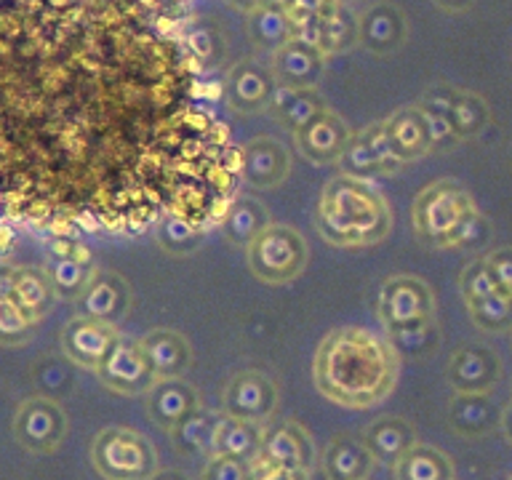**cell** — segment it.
<instances>
[{"mask_svg":"<svg viewBox=\"0 0 512 480\" xmlns=\"http://www.w3.org/2000/svg\"><path fill=\"white\" fill-rule=\"evenodd\" d=\"M315 384L344 406H371L395 384V350L366 328H339L315 352Z\"/></svg>","mask_w":512,"mask_h":480,"instance_id":"1","label":"cell"},{"mask_svg":"<svg viewBox=\"0 0 512 480\" xmlns=\"http://www.w3.org/2000/svg\"><path fill=\"white\" fill-rule=\"evenodd\" d=\"M315 222L334 246H368L390 230V208L368 182L339 176L320 195Z\"/></svg>","mask_w":512,"mask_h":480,"instance_id":"2","label":"cell"},{"mask_svg":"<svg viewBox=\"0 0 512 480\" xmlns=\"http://www.w3.org/2000/svg\"><path fill=\"white\" fill-rule=\"evenodd\" d=\"M248 264L256 278L264 283H288L307 264V243L294 227L270 224L248 246Z\"/></svg>","mask_w":512,"mask_h":480,"instance_id":"3","label":"cell"},{"mask_svg":"<svg viewBox=\"0 0 512 480\" xmlns=\"http://www.w3.org/2000/svg\"><path fill=\"white\" fill-rule=\"evenodd\" d=\"M475 211L472 198L464 187L446 179L430 184L414 203V227L419 238L432 246H446L456 224Z\"/></svg>","mask_w":512,"mask_h":480,"instance_id":"4","label":"cell"},{"mask_svg":"<svg viewBox=\"0 0 512 480\" xmlns=\"http://www.w3.org/2000/svg\"><path fill=\"white\" fill-rule=\"evenodd\" d=\"M94 462L110 480H142L152 472L155 456L142 435L107 430L94 443Z\"/></svg>","mask_w":512,"mask_h":480,"instance_id":"5","label":"cell"},{"mask_svg":"<svg viewBox=\"0 0 512 480\" xmlns=\"http://www.w3.org/2000/svg\"><path fill=\"white\" fill-rule=\"evenodd\" d=\"M379 318L390 328H406L435 318V296L430 286L411 275L390 278L379 294Z\"/></svg>","mask_w":512,"mask_h":480,"instance_id":"6","label":"cell"},{"mask_svg":"<svg viewBox=\"0 0 512 480\" xmlns=\"http://www.w3.org/2000/svg\"><path fill=\"white\" fill-rule=\"evenodd\" d=\"M96 371H99L104 384H110L112 390L126 392V395L152 390L158 382V376L152 374L142 342H134V339H118Z\"/></svg>","mask_w":512,"mask_h":480,"instance_id":"7","label":"cell"},{"mask_svg":"<svg viewBox=\"0 0 512 480\" xmlns=\"http://www.w3.org/2000/svg\"><path fill=\"white\" fill-rule=\"evenodd\" d=\"M278 392L275 384L270 382V376H264L262 371H243L235 374L227 384L224 392V408L230 411L235 419H262L275 408Z\"/></svg>","mask_w":512,"mask_h":480,"instance_id":"8","label":"cell"},{"mask_svg":"<svg viewBox=\"0 0 512 480\" xmlns=\"http://www.w3.org/2000/svg\"><path fill=\"white\" fill-rule=\"evenodd\" d=\"M358 43L371 54H395L406 40V16L392 3H374L358 19Z\"/></svg>","mask_w":512,"mask_h":480,"instance_id":"9","label":"cell"},{"mask_svg":"<svg viewBox=\"0 0 512 480\" xmlns=\"http://www.w3.org/2000/svg\"><path fill=\"white\" fill-rule=\"evenodd\" d=\"M275 91H278V80L272 70L256 62H240L230 70L224 94L232 110L256 112L272 102Z\"/></svg>","mask_w":512,"mask_h":480,"instance_id":"10","label":"cell"},{"mask_svg":"<svg viewBox=\"0 0 512 480\" xmlns=\"http://www.w3.org/2000/svg\"><path fill=\"white\" fill-rule=\"evenodd\" d=\"M448 379L459 392H486L499 379V358L486 344H464L448 360Z\"/></svg>","mask_w":512,"mask_h":480,"instance_id":"11","label":"cell"},{"mask_svg":"<svg viewBox=\"0 0 512 480\" xmlns=\"http://www.w3.org/2000/svg\"><path fill=\"white\" fill-rule=\"evenodd\" d=\"M323 51L302 40H288L286 46L275 51L272 75L280 88H315L323 75Z\"/></svg>","mask_w":512,"mask_h":480,"instance_id":"12","label":"cell"},{"mask_svg":"<svg viewBox=\"0 0 512 480\" xmlns=\"http://www.w3.org/2000/svg\"><path fill=\"white\" fill-rule=\"evenodd\" d=\"M350 136V128L336 112L323 110L302 131H296V144L304 158L315 160V163H331V160H339Z\"/></svg>","mask_w":512,"mask_h":480,"instance_id":"13","label":"cell"},{"mask_svg":"<svg viewBox=\"0 0 512 480\" xmlns=\"http://www.w3.org/2000/svg\"><path fill=\"white\" fill-rule=\"evenodd\" d=\"M118 339V331L110 323L80 318L64 331V350L70 352V358L78 360L80 366L99 368Z\"/></svg>","mask_w":512,"mask_h":480,"instance_id":"14","label":"cell"},{"mask_svg":"<svg viewBox=\"0 0 512 480\" xmlns=\"http://www.w3.org/2000/svg\"><path fill=\"white\" fill-rule=\"evenodd\" d=\"M128 304H131V291L128 283L115 272H99L88 280L80 307L83 315L91 320H102V323H115L126 315Z\"/></svg>","mask_w":512,"mask_h":480,"instance_id":"15","label":"cell"},{"mask_svg":"<svg viewBox=\"0 0 512 480\" xmlns=\"http://www.w3.org/2000/svg\"><path fill=\"white\" fill-rule=\"evenodd\" d=\"M288 150L275 139H254L243 150V179L251 187H275L288 176Z\"/></svg>","mask_w":512,"mask_h":480,"instance_id":"16","label":"cell"},{"mask_svg":"<svg viewBox=\"0 0 512 480\" xmlns=\"http://www.w3.org/2000/svg\"><path fill=\"white\" fill-rule=\"evenodd\" d=\"M64 432L62 411L48 403V400H32L19 411L16 419V435L24 446L35 448V451H48L59 443Z\"/></svg>","mask_w":512,"mask_h":480,"instance_id":"17","label":"cell"},{"mask_svg":"<svg viewBox=\"0 0 512 480\" xmlns=\"http://www.w3.org/2000/svg\"><path fill=\"white\" fill-rule=\"evenodd\" d=\"M142 347L150 360L152 374L160 379H179L187 371L192 358V350L187 339L179 331L171 328H160V331H150L142 339Z\"/></svg>","mask_w":512,"mask_h":480,"instance_id":"18","label":"cell"},{"mask_svg":"<svg viewBox=\"0 0 512 480\" xmlns=\"http://www.w3.org/2000/svg\"><path fill=\"white\" fill-rule=\"evenodd\" d=\"M270 110L275 118L288 128V131H302L312 118H318L320 112L328 110L323 96L315 88H280L275 91L270 102Z\"/></svg>","mask_w":512,"mask_h":480,"instance_id":"19","label":"cell"},{"mask_svg":"<svg viewBox=\"0 0 512 480\" xmlns=\"http://www.w3.org/2000/svg\"><path fill=\"white\" fill-rule=\"evenodd\" d=\"M387 134H390L392 150L400 158V163L406 160H414L419 155L430 150V142H427V128H424V115L419 107H406V110H398L387 123Z\"/></svg>","mask_w":512,"mask_h":480,"instance_id":"20","label":"cell"},{"mask_svg":"<svg viewBox=\"0 0 512 480\" xmlns=\"http://www.w3.org/2000/svg\"><path fill=\"white\" fill-rule=\"evenodd\" d=\"M224 238L232 246L248 248L267 227H270V214L267 208L254 198H238L224 216Z\"/></svg>","mask_w":512,"mask_h":480,"instance_id":"21","label":"cell"},{"mask_svg":"<svg viewBox=\"0 0 512 480\" xmlns=\"http://www.w3.org/2000/svg\"><path fill=\"white\" fill-rule=\"evenodd\" d=\"M195 403L198 395L182 379H160L150 390V411L160 424H179L195 411Z\"/></svg>","mask_w":512,"mask_h":480,"instance_id":"22","label":"cell"},{"mask_svg":"<svg viewBox=\"0 0 512 480\" xmlns=\"http://www.w3.org/2000/svg\"><path fill=\"white\" fill-rule=\"evenodd\" d=\"M248 35L264 51H280L294 38V19L286 8L259 6L248 14Z\"/></svg>","mask_w":512,"mask_h":480,"instance_id":"23","label":"cell"},{"mask_svg":"<svg viewBox=\"0 0 512 480\" xmlns=\"http://www.w3.org/2000/svg\"><path fill=\"white\" fill-rule=\"evenodd\" d=\"M496 419V408L488 398L480 392H462L459 398L451 403V422L456 430L462 432H483L488 430Z\"/></svg>","mask_w":512,"mask_h":480,"instance_id":"24","label":"cell"},{"mask_svg":"<svg viewBox=\"0 0 512 480\" xmlns=\"http://www.w3.org/2000/svg\"><path fill=\"white\" fill-rule=\"evenodd\" d=\"M448 120H451L456 139L478 136L488 123V104L483 102V96L472 94V91H459Z\"/></svg>","mask_w":512,"mask_h":480,"instance_id":"25","label":"cell"},{"mask_svg":"<svg viewBox=\"0 0 512 480\" xmlns=\"http://www.w3.org/2000/svg\"><path fill=\"white\" fill-rule=\"evenodd\" d=\"M358 19L344 6L336 3V8L328 16H323V30H320V51L323 54H339L350 48L358 40Z\"/></svg>","mask_w":512,"mask_h":480,"instance_id":"26","label":"cell"},{"mask_svg":"<svg viewBox=\"0 0 512 480\" xmlns=\"http://www.w3.org/2000/svg\"><path fill=\"white\" fill-rule=\"evenodd\" d=\"M267 454H270L272 462H278L280 467L286 470H296V467H304L307 464V456H310V448H307V440L296 427H278L267 438Z\"/></svg>","mask_w":512,"mask_h":480,"instance_id":"27","label":"cell"},{"mask_svg":"<svg viewBox=\"0 0 512 480\" xmlns=\"http://www.w3.org/2000/svg\"><path fill=\"white\" fill-rule=\"evenodd\" d=\"M339 166H342L344 176H352V179H371L376 174H384L382 160L376 158V152L371 150L366 134L350 136V142L339 155Z\"/></svg>","mask_w":512,"mask_h":480,"instance_id":"28","label":"cell"},{"mask_svg":"<svg viewBox=\"0 0 512 480\" xmlns=\"http://www.w3.org/2000/svg\"><path fill=\"white\" fill-rule=\"evenodd\" d=\"M368 446L382 459H398L411 446V427L400 419H382L366 432Z\"/></svg>","mask_w":512,"mask_h":480,"instance_id":"29","label":"cell"},{"mask_svg":"<svg viewBox=\"0 0 512 480\" xmlns=\"http://www.w3.org/2000/svg\"><path fill=\"white\" fill-rule=\"evenodd\" d=\"M328 472L334 480H360L368 472V451L352 440H336L328 448Z\"/></svg>","mask_w":512,"mask_h":480,"instance_id":"30","label":"cell"},{"mask_svg":"<svg viewBox=\"0 0 512 480\" xmlns=\"http://www.w3.org/2000/svg\"><path fill=\"white\" fill-rule=\"evenodd\" d=\"M203 240V232L182 216H166L158 227V243L166 254L187 256L195 254Z\"/></svg>","mask_w":512,"mask_h":480,"instance_id":"31","label":"cell"},{"mask_svg":"<svg viewBox=\"0 0 512 480\" xmlns=\"http://www.w3.org/2000/svg\"><path fill=\"white\" fill-rule=\"evenodd\" d=\"M392 350L400 355H430L440 344V334L435 320H424L416 326L390 328Z\"/></svg>","mask_w":512,"mask_h":480,"instance_id":"32","label":"cell"},{"mask_svg":"<svg viewBox=\"0 0 512 480\" xmlns=\"http://www.w3.org/2000/svg\"><path fill=\"white\" fill-rule=\"evenodd\" d=\"M475 326L483 331H510L512 328V294L507 291H496L488 299L467 304Z\"/></svg>","mask_w":512,"mask_h":480,"instance_id":"33","label":"cell"},{"mask_svg":"<svg viewBox=\"0 0 512 480\" xmlns=\"http://www.w3.org/2000/svg\"><path fill=\"white\" fill-rule=\"evenodd\" d=\"M446 459L430 448H416L400 462V480H448Z\"/></svg>","mask_w":512,"mask_h":480,"instance_id":"34","label":"cell"},{"mask_svg":"<svg viewBox=\"0 0 512 480\" xmlns=\"http://www.w3.org/2000/svg\"><path fill=\"white\" fill-rule=\"evenodd\" d=\"M496 291H502V288H499V283H496L494 272H491L486 259H475V262H470L467 267H464L462 296L467 299V304L488 299V296H494Z\"/></svg>","mask_w":512,"mask_h":480,"instance_id":"35","label":"cell"},{"mask_svg":"<svg viewBox=\"0 0 512 480\" xmlns=\"http://www.w3.org/2000/svg\"><path fill=\"white\" fill-rule=\"evenodd\" d=\"M14 296H16V302L22 304L24 310L43 312V307L48 304V296H51V291H48V286L43 283V278H40V275H35V272H19V275H14Z\"/></svg>","mask_w":512,"mask_h":480,"instance_id":"36","label":"cell"},{"mask_svg":"<svg viewBox=\"0 0 512 480\" xmlns=\"http://www.w3.org/2000/svg\"><path fill=\"white\" fill-rule=\"evenodd\" d=\"M56 288L64 294H80L88 286V270L86 264H80L75 256H67L64 262L56 264V270L51 272Z\"/></svg>","mask_w":512,"mask_h":480,"instance_id":"37","label":"cell"},{"mask_svg":"<svg viewBox=\"0 0 512 480\" xmlns=\"http://www.w3.org/2000/svg\"><path fill=\"white\" fill-rule=\"evenodd\" d=\"M488 240V222L478 211H470V214L464 216L462 222L456 224V230L451 232V238H448L446 246H480V243H486Z\"/></svg>","mask_w":512,"mask_h":480,"instance_id":"38","label":"cell"},{"mask_svg":"<svg viewBox=\"0 0 512 480\" xmlns=\"http://www.w3.org/2000/svg\"><path fill=\"white\" fill-rule=\"evenodd\" d=\"M251 446H254V430L246 427L243 419H232V422L224 424L222 438H219V448H222L224 454L240 459Z\"/></svg>","mask_w":512,"mask_h":480,"instance_id":"39","label":"cell"},{"mask_svg":"<svg viewBox=\"0 0 512 480\" xmlns=\"http://www.w3.org/2000/svg\"><path fill=\"white\" fill-rule=\"evenodd\" d=\"M456 96H459V91L451 86H432L427 88L422 94V99H419V110L424 112V115H443V118H448L451 115V107H454Z\"/></svg>","mask_w":512,"mask_h":480,"instance_id":"40","label":"cell"},{"mask_svg":"<svg viewBox=\"0 0 512 480\" xmlns=\"http://www.w3.org/2000/svg\"><path fill=\"white\" fill-rule=\"evenodd\" d=\"M366 139H368V144H371V150L376 152V158L382 160L384 171H392V168L400 166V158H398V155H395V150H392L390 134H387V128H384V123H382V126L368 128Z\"/></svg>","mask_w":512,"mask_h":480,"instance_id":"41","label":"cell"},{"mask_svg":"<svg viewBox=\"0 0 512 480\" xmlns=\"http://www.w3.org/2000/svg\"><path fill=\"white\" fill-rule=\"evenodd\" d=\"M424 128H427V142H430V150H443V147L456 142L451 120L443 118V115H424Z\"/></svg>","mask_w":512,"mask_h":480,"instance_id":"42","label":"cell"},{"mask_svg":"<svg viewBox=\"0 0 512 480\" xmlns=\"http://www.w3.org/2000/svg\"><path fill=\"white\" fill-rule=\"evenodd\" d=\"M486 262L491 267V272H494L499 288L512 294V248H496Z\"/></svg>","mask_w":512,"mask_h":480,"instance_id":"43","label":"cell"},{"mask_svg":"<svg viewBox=\"0 0 512 480\" xmlns=\"http://www.w3.org/2000/svg\"><path fill=\"white\" fill-rule=\"evenodd\" d=\"M208 480H248V467L243 464V459H235V456H222L216 459L211 467H208Z\"/></svg>","mask_w":512,"mask_h":480,"instance_id":"44","label":"cell"},{"mask_svg":"<svg viewBox=\"0 0 512 480\" xmlns=\"http://www.w3.org/2000/svg\"><path fill=\"white\" fill-rule=\"evenodd\" d=\"M336 8V0H291L288 14L291 16H328Z\"/></svg>","mask_w":512,"mask_h":480,"instance_id":"45","label":"cell"},{"mask_svg":"<svg viewBox=\"0 0 512 480\" xmlns=\"http://www.w3.org/2000/svg\"><path fill=\"white\" fill-rule=\"evenodd\" d=\"M432 3H435L438 8H443V11L459 14V11H467L475 0H432Z\"/></svg>","mask_w":512,"mask_h":480,"instance_id":"46","label":"cell"},{"mask_svg":"<svg viewBox=\"0 0 512 480\" xmlns=\"http://www.w3.org/2000/svg\"><path fill=\"white\" fill-rule=\"evenodd\" d=\"M259 480H302V478H299V472L296 470H286V467H283V470L272 472V475H264V478Z\"/></svg>","mask_w":512,"mask_h":480,"instance_id":"47","label":"cell"},{"mask_svg":"<svg viewBox=\"0 0 512 480\" xmlns=\"http://www.w3.org/2000/svg\"><path fill=\"white\" fill-rule=\"evenodd\" d=\"M230 3L235 8H240V11H246V14H251V11L262 6V0H230Z\"/></svg>","mask_w":512,"mask_h":480,"instance_id":"48","label":"cell"},{"mask_svg":"<svg viewBox=\"0 0 512 480\" xmlns=\"http://www.w3.org/2000/svg\"><path fill=\"white\" fill-rule=\"evenodd\" d=\"M262 6H267V8H286V11H288V6H291V0H262Z\"/></svg>","mask_w":512,"mask_h":480,"instance_id":"49","label":"cell"},{"mask_svg":"<svg viewBox=\"0 0 512 480\" xmlns=\"http://www.w3.org/2000/svg\"><path fill=\"white\" fill-rule=\"evenodd\" d=\"M158 480H184L182 475H174V472H168V475H163V478H158Z\"/></svg>","mask_w":512,"mask_h":480,"instance_id":"50","label":"cell"},{"mask_svg":"<svg viewBox=\"0 0 512 480\" xmlns=\"http://www.w3.org/2000/svg\"><path fill=\"white\" fill-rule=\"evenodd\" d=\"M507 432H510V438H512V406L510 411H507Z\"/></svg>","mask_w":512,"mask_h":480,"instance_id":"51","label":"cell"},{"mask_svg":"<svg viewBox=\"0 0 512 480\" xmlns=\"http://www.w3.org/2000/svg\"><path fill=\"white\" fill-rule=\"evenodd\" d=\"M510 158H512V150H510Z\"/></svg>","mask_w":512,"mask_h":480,"instance_id":"52","label":"cell"},{"mask_svg":"<svg viewBox=\"0 0 512 480\" xmlns=\"http://www.w3.org/2000/svg\"><path fill=\"white\" fill-rule=\"evenodd\" d=\"M342 3H347V0H342Z\"/></svg>","mask_w":512,"mask_h":480,"instance_id":"53","label":"cell"}]
</instances>
